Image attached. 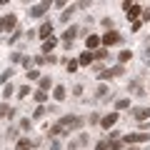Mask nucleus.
<instances>
[{
	"label": "nucleus",
	"instance_id": "obj_8",
	"mask_svg": "<svg viewBox=\"0 0 150 150\" xmlns=\"http://www.w3.org/2000/svg\"><path fill=\"white\" fill-rule=\"evenodd\" d=\"M100 43L105 45V48H108V45H115V43H120V35H118V33H115V30H108L105 35L100 38Z\"/></svg>",
	"mask_w": 150,
	"mask_h": 150
},
{
	"label": "nucleus",
	"instance_id": "obj_27",
	"mask_svg": "<svg viewBox=\"0 0 150 150\" xmlns=\"http://www.w3.org/2000/svg\"><path fill=\"white\" fill-rule=\"evenodd\" d=\"M18 95H20V98H28V95H30V85H23V88H18Z\"/></svg>",
	"mask_w": 150,
	"mask_h": 150
},
{
	"label": "nucleus",
	"instance_id": "obj_18",
	"mask_svg": "<svg viewBox=\"0 0 150 150\" xmlns=\"http://www.w3.org/2000/svg\"><path fill=\"white\" fill-rule=\"evenodd\" d=\"M38 83H40V90H45V93H48L50 88H53V80H50V78H40Z\"/></svg>",
	"mask_w": 150,
	"mask_h": 150
},
{
	"label": "nucleus",
	"instance_id": "obj_9",
	"mask_svg": "<svg viewBox=\"0 0 150 150\" xmlns=\"http://www.w3.org/2000/svg\"><path fill=\"white\" fill-rule=\"evenodd\" d=\"M78 33H80V28H75V25H73V28H68V30L63 33V43L68 45V48L73 45V40H75V35H78Z\"/></svg>",
	"mask_w": 150,
	"mask_h": 150
},
{
	"label": "nucleus",
	"instance_id": "obj_2",
	"mask_svg": "<svg viewBox=\"0 0 150 150\" xmlns=\"http://www.w3.org/2000/svg\"><path fill=\"white\" fill-rule=\"evenodd\" d=\"M150 140V135L148 133H128L123 138V143H128V145H138V143H148Z\"/></svg>",
	"mask_w": 150,
	"mask_h": 150
},
{
	"label": "nucleus",
	"instance_id": "obj_34",
	"mask_svg": "<svg viewBox=\"0 0 150 150\" xmlns=\"http://www.w3.org/2000/svg\"><path fill=\"white\" fill-rule=\"evenodd\" d=\"M95 150H110V143H108V140H100V143L95 145Z\"/></svg>",
	"mask_w": 150,
	"mask_h": 150
},
{
	"label": "nucleus",
	"instance_id": "obj_41",
	"mask_svg": "<svg viewBox=\"0 0 150 150\" xmlns=\"http://www.w3.org/2000/svg\"><path fill=\"white\" fill-rule=\"evenodd\" d=\"M130 150H133V148H130Z\"/></svg>",
	"mask_w": 150,
	"mask_h": 150
},
{
	"label": "nucleus",
	"instance_id": "obj_29",
	"mask_svg": "<svg viewBox=\"0 0 150 150\" xmlns=\"http://www.w3.org/2000/svg\"><path fill=\"white\" fill-rule=\"evenodd\" d=\"M98 78H100V80H110L112 73H110V70H100V73H98Z\"/></svg>",
	"mask_w": 150,
	"mask_h": 150
},
{
	"label": "nucleus",
	"instance_id": "obj_40",
	"mask_svg": "<svg viewBox=\"0 0 150 150\" xmlns=\"http://www.w3.org/2000/svg\"><path fill=\"white\" fill-rule=\"evenodd\" d=\"M50 150H60V145H58V143H53V148H50Z\"/></svg>",
	"mask_w": 150,
	"mask_h": 150
},
{
	"label": "nucleus",
	"instance_id": "obj_4",
	"mask_svg": "<svg viewBox=\"0 0 150 150\" xmlns=\"http://www.w3.org/2000/svg\"><path fill=\"white\" fill-rule=\"evenodd\" d=\"M50 5H53L50 0H45V3H38V5H33V8H30V18H43L45 13L50 10Z\"/></svg>",
	"mask_w": 150,
	"mask_h": 150
},
{
	"label": "nucleus",
	"instance_id": "obj_28",
	"mask_svg": "<svg viewBox=\"0 0 150 150\" xmlns=\"http://www.w3.org/2000/svg\"><path fill=\"white\" fill-rule=\"evenodd\" d=\"M30 125H33L30 118H23V120H20V130H30Z\"/></svg>",
	"mask_w": 150,
	"mask_h": 150
},
{
	"label": "nucleus",
	"instance_id": "obj_24",
	"mask_svg": "<svg viewBox=\"0 0 150 150\" xmlns=\"http://www.w3.org/2000/svg\"><path fill=\"white\" fill-rule=\"evenodd\" d=\"M108 143H110V150H123V140H108Z\"/></svg>",
	"mask_w": 150,
	"mask_h": 150
},
{
	"label": "nucleus",
	"instance_id": "obj_12",
	"mask_svg": "<svg viewBox=\"0 0 150 150\" xmlns=\"http://www.w3.org/2000/svg\"><path fill=\"white\" fill-rule=\"evenodd\" d=\"M33 140L30 138H18V143H15V150H33Z\"/></svg>",
	"mask_w": 150,
	"mask_h": 150
},
{
	"label": "nucleus",
	"instance_id": "obj_5",
	"mask_svg": "<svg viewBox=\"0 0 150 150\" xmlns=\"http://www.w3.org/2000/svg\"><path fill=\"white\" fill-rule=\"evenodd\" d=\"M15 15H13V13H10V15H3V18H0V33H10L13 30V28H15Z\"/></svg>",
	"mask_w": 150,
	"mask_h": 150
},
{
	"label": "nucleus",
	"instance_id": "obj_16",
	"mask_svg": "<svg viewBox=\"0 0 150 150\" xmlns=\"http://www.w3.org/2000/svg\"><path fill=\"white\" fill-rule=\"evenodd\" d=\"M55 45H58V40H55V38H48V40L43 43V50H45V55H50V50H55Z\"/></svg>",
	"mask_w": 150,
	"mask_h": 150
},
{
	"label": "nucleus",
	"instance_id": "obj_20",
	"mask_svg": "<svg viewBox=\"0 0 150 150\" xmlns=\"http://www.w3.org/2000/svg\"><path fill=\"white\" fill-rule=\"evenodd\" d=\"M45 112H48V108H43V105H38L35 108V112H33V120H40L45 115Z\"/></svg>",
	"mask_w": 150,
	"mask_h": 150
},
{
	"label": "nucleus",
	"instance_id": "obj_38",
	"mask_svg": "<svg viewBox=\"0 0 150 150\" xmlns=\"http://www.w3.org/2000/svg\"><path fill=\"white\" fill-rule=\"evenodd\" d=\"M143 58H145V63H148V65H150V48H148V50H145V55H143Z\"/></svg>",
	"mask_w": 150,
	"mask_h": 150
},
{
	"label": "nucleus",
	"instance_id": "obj_14",
	"mask_svg": "<svg viewBox=\"0 0 150 150\" xmlns=\"http://www.w3.org/2000/svg\"><path fill=\"white\" fill-rule=\"evenodd\" d=\"M93 60H95V55H93L90 50H85V53H80V58H78V63H80V65H90Z\"/></svg>",
	"mask_w": 150,
	"mask_h": 150
},
{
	"label": "nucleus",
	"instance_id": "obj_32",
	"mask_svg": "<svg viewBox=\"0 0 150 150\" xmlns=\"http://www.w3.org/2000/svg\"><path fill=\"white\" fill-rule=\"evenodd\" d=\"M93 55L103 60V58H108V50H105V48H98V50H95V53H93Z\"/></svg>",
	"mask_w": 150,
	"mask_h": 150
},
{
	"label": "nucleus",
	"instance_id": "obj_6",
	"mask_svg": "<svg viewBox=\"0 0 150 150\" xmlns=\"http://www.w3.org/2000/svg\"><path fill=\"white\" fill-rule=\"evenodd\" d=\"M133 118L138 120L140 125H143L145 120H150V108H143V105H138V108H133Z\"/></svg>",
	"mask_w": 150,
	"mask_h": 150
},
{
	"label": "nucleus",
	"instance_id": "obj_21",
	"mask_svg": "<svg viewBox=\"0 0 150 150\" xmlns=\"http://www.w3.org/2000/svg\"><path fill=\"white\" fill-rule=\"evenodd\" d=\"M110 73H112V78H118V75H123V73H125V68L118 63V65H112V68H110Z\"/></svg>",
	"mask_w": 150,
	"mask_h": 150
},
{
	"label": "nucleus",
	"instance_id": "obj_7",
	"mask_svg": "<svg viewBox=\"0 0 150 150\" xmlns=\"http://www.w3.org/2000/svg\"><path fill=\"white\" fill-rule=\"evenodd\" d=\"M85 48L90 50V53H95L98 48H103V43H100V35H93V33H90V35L85 38Z\"/></svg>",
	"mask_w": 150,
	"mask_h": 150
},
{
	"label": "nucleus",
	"instance_id": "obj_23",
	"mask_svg": "<svg viewBox=\"0 0 150 150\" xmlns=\"http://www.w3.org/2000/svg\"><path fill=\"white\" fill-rule=\"evenodd\" d=\"M73 13H75V5H70L68 10H65L63 15H60V20H63V23H68V20H70V15H73Z\"/></svg>",
	"mask_w": 150,
	"mask_h": 150
},
{
	"label": "nucleus",
	"instance_id": "obj_30",
	"mask_svg": "<svg viewBox=\"0 0 150 150\" xmlns=\"http://www.w3.org/2000/svg\"><path fill=\"white\" fill-rule=\"evenodd\" d=\"M13 78V70H5V73H0V83H8Z\"/></svg>",
	"mask_w": 150,
	"mask_h": 150
},
{
	"label": "nucleus",
	"instance_id": "obj_39",
	"mask_svg": "<svg viewBox=\"0 0 150 150\" xmlns=\"http://www.w3.org/2000/svg\"><path fill=\"white\" fill-rule=\"evenodd\" d=\"M143 20H150V10H143Z\"/></svg>",
	"mask_w": 150,
	"mask_h": 150
},
{
	"label": "nucleus",
	"instance_id": "obj_11",
	"mask_svg": "<svg viewBox=\"0 0 150 150\" xmlns=\"http://www.w3.org/2000/svg\"><path fill=\"white\" fill-rule=\"evenodd\" d=\"M38 35L43 38V40H48V38H53V23L45 20L43 25H40V30H38Z\"/></svg>",
	"mask_w": 150,
	"mask_h": 150
},
{
	"label": "nucleus",
	"instance_id": "obj_1",
	"mask_svg": "<svg viewBox=\"0 0 150 150\" xmlns=\"http://www.w3.org/2000/svg\"><path fill=\"white\" fill-rule=\"evenodd\" d=\"M60 125H63V128H70V130H80L83 125H85V120L78 118V115H63V118H60Z\"/></svg>",
	"mask_w": 150,
	"mask_h": 150
},
{
	"label": "nucleus",
	"instance_id": "obj_35",
	"mask_svg": "<svg viewBox=\"0 0 150 150\" xmlns=\"http://www.w3.org/2000/svg\"><path fill=\"white\" fill-rule=\"evenodd\" d=\"M28 80H40V73L38 70H28Z\"/></svg>",
	"mask_w": 150,
	"mask_h": 150
},
{
	"label": "nucleus",
	"instance_id": "obj_17",
	"mask_svg": "<svg viewBox=\"0 0 150 150\" xmlns=\"http://www.w3.org/2000/svg\"><path fill=\"white\" fill-rule=\"evenodd\" d=\"M48 133L53 135V138H58V135H63V133H65V128H63L60 123H55V125H50V128H48Z\"/></svg>",
	"mask_w": 150,
	"mask_h": 150
},
{
	"label": "nucleus",
	"instance_id": "obj_36",
	"mask_svg": "<svg viewBox=\"0 0 150 150\" xmlns=\"http://www.w3.org/2000/svg\"><path fill=\"white\" fill-rule=\"evenodd\" d=\"M8 138H10V140H18V128H8Z\"/></svg>",
	"mask_w": 150,
	"mask_h": 150
},
{
	"label": "nucleus",
	"instance_id": "obj_25",
	"mask_svg": "<svg viewBox=\"0 0 150 150\" xmlns=\"http://www.w3.org/2000/svg\"><path fill=\"white\" fill-rule=\"evenodd\" d=\"M105 95H108V85H100V88L95 90V98L100 100V98H105Z\"/></svg>",
	"mask_w": 150,
	"mask_h": 150
},
{
	"label": "nucleus",
	"instance_id": "obj_26",
	"mask_svg": "<svg viewBox=\"0 0 150 150\" xmlns=\"http://www.w3.org/2000/svg\"><path fill=\"white\" fill-rule=\"evenodd\" d=\"M35 100L38 103H45V100H48V93H45V90H38L35 93Z\"/></svg>",
	"mask_w": 150,
	"mask_h": 150
},
{
	"label": "nucleus",
	"instance_id": "obj_3",
	"mask_svg": "<svg viewBox=\"0 0 150 150\" xmlns=\"http://www.w3.org/2000/svg\"><path fill=\"white\" fill-rule=\"evenodd\" d=\"M123 10H125V15H128V20H135L138 15H143V8H140L138 3H123Z\"/></svg>",
	"mask_w": 150,
	"mask_h": 150
},
{
	"label": "nucleus",
	"instance_id": "obj_19",
	"mask_svg": "<svg viewBox=\"0 0 150 150\" xmlns=\"http://www.w3.org/2000/svg\"><path fill=\"white\" fill-rule=\"evenodd\" d=\"M130 108V98H123V100H115V110H125Z\"/></svg>",
	"mask_w": 150,
	"mask_h": 150
},
{
	"label": "nucleus",
	"instance_id": "obj_13",
	"mask_svg": "<svg viewBox=\"0 0 150 150\" xmlns=\"http://www.w3.org/2000/svg\"><path fill=\"white\" fill-rule=\"evenodd\" d=\"M0 118H15V110H13L10 105H8V103H3V105H0Z\"/></svg>",
	"mask_w": 150,
	"mask_h": 150
},
{
	"label": "nucleus",
	"instance_id": "obj_33",
	"mask_svg": "<svg viewBox=\"0 0 150 150\" xmlns=\"http://www.w3.org/2000/svg\"><path fill=\"white\" fill-rule=\"evenodd\" d=\"M13 93H15V88H13V85H5V90H3V98L8 100V98H10Z\"/></svg>",
	"mask_w": 150,
	"mask_h": 150
},
{
	"label": "nucleus",
	"instance_id": "obj_22",
	"mask_svg": "<svg viewBox=\"0 0 150 150\" xmlns=\"http://www.w3.org/2000/svg\"><path fill=\"white\" fill-rule=\"evenodd\" d=\"M130 58H133V53H130V50H123V53L118 55V60H120V65H123V63H128Z\"/></svg>",
	"mask_w": 150,
	"mask_h": 150
},
{
	"label": "nucleus",
	"instance_id": "obj_15",
	"mask_svg": "<svg viewBox=\"0 0 150 150\" xmlns=\"http://www.w3.org/2000/svg\"><path fill=\"white\" fill-rule=\"evenodd\" d=\"M65 95H68V93H65V88H63V85H55V88H53V98H55L58 103H60V100H65Z\"/></svg>",
	"mask_w": 150,
	"mask_h": 150
},
{
	"label": "nucleus",
	"instance_id": "obj_10",
	"mask_svg": "<svg viewBox=\"0 0 150 150\" xmlns=\"http://www.w3.org/2000/svg\"><path fill=\"white\" fill-rule=\"evenodd\" d=\"M115 123H118V112H110V115L100 118V125H103V130H110V128H112Z\"/></svg>",
	"mask_w": 150,
	"mask_h": 150
},
{
	"label": "nucleus",
	"instance_id": "obj_31",
	"mask_svg": "<svg viewBox=\"0 0 150 150\" xmlns=\"http://www.w3.org/2000/svg\"><path fill=\"white\" fill-rule=\"evenodd\" d=\"M78 60H68V73H75V70H78Z\"/></svg>",
	"mask_w": 150,
	"mask_h": 150
},
{
	"label": "nucleus",
	"instance_id": "obj_37",
	"mask_svg": "<svg viewBox=\"0 0 150 150\" xmlns=\"http://www.w3.org/2000/svg\"><path fill=\"white\" fill-rule=\"evenodd\" d=\"M10 60H13V63H23V55H20V53H13Z\"/></svg>",
	"mask_w": 150,
	"mask_h": 150
}]
</instances>
